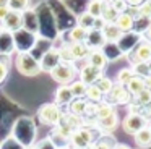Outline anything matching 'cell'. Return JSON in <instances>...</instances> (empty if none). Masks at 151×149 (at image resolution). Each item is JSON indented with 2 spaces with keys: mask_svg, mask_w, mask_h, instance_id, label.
<instances>
[{
  "mask_svg": "<svg viewBox=\"0 0 151 149\" xmlns=\"http://www.w3.org/2000/svg\"><path fill=\"white\" fill-rule=\"evenodd\" d=\"M117 16H119V13L115 11L114 8H112V5L111 3H107L106 2V5H104V10H102V15H101V19L104 23H115V19H117Z\"/></svg>",
  "mask_w": 151,
  "mask_h": 149,
  "instance_id": "obj_36",
  "label": "cell"
},
{
  "mask_svg": "<svg viewBox=\"0 0 151 149\" xmlns=\"http://www.w3.org/2000/svg\"><path fill=\"white\" fill-rule=\"evenodd\" d=\"M85 44L88 45L89 50H98V49H102L107 42H106L104 36H102L101 31H98V29H91V31H88V36H86V41Z\"/></svg>",
  "mask_w": 151,
  "mask_h": 149,
  "instance_id": "obj_15",
  "label": "cell"
},
{
  "mask_svg": "<svg viewBox=\"0 0 151 149\" xmlns=\"http://www.w3.org/2000/svg\"><path fill=\"white\" fill-rule=\"evenodd\" d=\"M8 8L12 11H26L31 8V0H8Z\"/></svg>",
  "mask_w": 151,
  "mask_h": 149,
  "instance_id": "obj_34",
  "label": "cell"
},
{
  "mask_svg": "<svg viewBox=\"0 0 151 149\" xmlns=\"http://www.w3.org/2000/svg\"><path fill=\"white\" fill-rule=\"evenodd\" d=\"M143 115H145V117H146V115H151V102L146 104V105L143 107Z\"/></svg>",
  "mask_w": 151,
  "mask_h": 149,
  "instance_id": "obj_49",
  "label": "cell"
},
{
  "mask_svg": "<svg viewBox=\"0 0 151 149\" xmlns=\"http://www.w3.org/2000/svg\"><path fill=\"white\" fill-rule=\"evenodd\" d=\"M2 32H4V28H2V24H0V34H2Z\"/></svg>",
  "mask_w": 151,
  "mask_h": 149,
  "instance_id": "obj_56",
  "label": "cell"
},
{
  "mask_svg": "<svg viewBox=\"0 0 151 149\" xmlns=\"http://www.w3.org/2000/svg\"><path fill=\"white\" fill-rule=\"evenodd\" d=\"M111 5H112V8H114L119 15H120V13H125V11H127V8H128V5H127L125 0H119V2H114V3H111Z\"/></svg>",
  "mask_w": 151,
  "mask_h": 149,
  "instance_id": "obj_45",
  "label": "cell"
},
{
  "mask_svg": "<svg viewBox=\"0 0 151 149\" xmlns=\"http://www.w3.org/2000/svg\"><path fill=\"white\" fill-rule=\"evenodd\" d=\"M10 73V62L7 57H0V84L5 83Z\"/></svg>",
  "mask_w": 151,
  "mask_h": 149,
  "instance_id": "obj_39",
  "label": "cell"
},
{
  "mask_svg": "<svg viewBox=\"0 0 151 149\" xmlns=\"http://www.w3.org/2000/svg\"><path fill=\"white\" fill-rule=\"evenodd\" d=\"M93 141H94V136L88 126H81V128L75 130L70 136V144L75 149H88L91 148Z\"/></svg>",
  "mask_w": 151,
  "mask_h": 149,
  "instance_id": "obj_7",
  "label": "cell"
},
{
  "mask_svg": "<svg viewBox=\"0 0 151 149\" xmlns=\"http://www.w3.org/2000/svg\"><path fill=\"white\" fill-rule=\"evenodd\" d=\"M114 148H115L114 141H111L109 138H102V139H99V141L96 143L94 146H93V149H114Z\"/></svg>",
  "mask_w": 151,
  "mask_h": 149,
  "instance_id": "obj_43",
  "label": "cell"
},
{
  "mask_svg": "<svg viewBox=\"0 0 151 149\" xmlns=\"http://www.w3.org/2000/svg\"><path fill=\"white\" fill-rule=\"evenodd\" d=\"M143 81H145V87L151 91V74H150V76H146V78H143Z\"/></svg>",
  "mask_w": 151,
  "mask_h": 149,
  "instance_id": "obj_50",
  "label": "cell"
},
{
  "mask_svg": "<svg viewBox=\"0 0 151 149\" xmlns=\"http://www.w3.org/2000/svg\"><path fill=\"white\" fill-rule=\"evenodd\" d=\"M12 138H15L23 148L31 146L36 138V125L31 117H20L13 122L12 126Z\"/></svg>",
  "mask_w": 151,
  "mask_h": 149,
  "instance_id": "obj_2",
  "label": "cell"
},
{
  "mask_svg": "<svg viewBox=\"0 0 151 149\" xmlns=\"http://www.w3.org/2000/svg\"><path fill=\"white\" fill-rule=\"evenodd\" d=\"M37 34H33V32L26 31L24 28L18 29L17 32H13V44H15V50L17 54H21V52H31L33 47L37 42Z\"/></svg>",
  "mask_w": 151,
  "mask_h": 149,
  "instance_id": "obj_6",
  "label": "cell"
},
{
  "mask_svg": "<svg viewBox=\"0 0 151 149\" xmlns=\"http://www.w3.org/2000/svg\"><path fill=\"white\" fill-rule=\"evenodd\" d=\"M57 149H70V148H67V146H65V148H57Z\"/></svg>",
  "mask_w": 151,
  "mask_h": 149,
  "instance_id": "obj_57",
  "label": "cell"
},
{
  "mask_svg": "<svg viewBox=\"0 0 151 149\" xmlns=\"http://www.w3.org/2000/svg\"><path fill=\"white\" fill-rule=\"evenodd\" d=\"M60 123H63L65 126H68L72 131L81 128L83 126V118L78 115H73V113H62V118H60Z\"/></svg>",
  "mask_w": 151,
  "mask_h": 149,
  "instance_id": "obj_22",
  "label": "cell"
},
{
  "mask_svg": "<svg viewBox=\"0 0 151 149\" xmlns=\"http://www.w3.org/2000/svg\"><path fill=\"white\" fill-rule=\"evenodd\" d=\"M115 26H117L119 29H120L124 34H127V32H132L135 28V19L132 18L130 15H127V13H120V15L117 16V19H115L114 23Z\"/></svg>",
  "mask_w": 151,
  "mask_h": 149,
  "instance_id": "obj_21",
  "label": "cell"
},
{
  "mask_svg": "<svg viewBox=\"0 0 151 149\" xmlns=\"http://www.w3.org/2000/svg\"><path fill=\"white\" fill-rule=\"evenodd\" d=\"M34 11L37 16V26H39V32L37 36L42 39H47L50 42H55L59 39V28H57L54 13L50 10V6L47 5V2H41L34 6Z\"/></svg>",
  "mask_w": 151,
  "mask_h": 149,
  "instance_id": "obj_1",
  "label": "cell"
},
{
  "mask_svg": "<svg viewBox=\"0 0 151 149\" xmlns=\"http://www.w3.org/2000/svg\"><path fill=\"white\" fill-rule=\"evenodd\" d=\"M148 2H150V3H151V0H148Z\"/></svg>",
  "mask_w": 151,
  "mask_h": 149,
  "instance_id": "obj_59",
  "label": "cell"
},
{
  "mask_svg": "<svg viewBox=\"0 0 151 149\" xmlns=\"http://www.w3.org/2000/svg\"><path fill=\"white\" fill-rule=\"evenodd\" d=\"M86 62H88V65H91V67L98 68V70H101V71H104L106 67H107V63H109V60H107V57H106V54L102 52V49L91 50L89 55L86 57Z\"/></svg>",
  "mask_w": 151,
  "mask_h": 149,
  "instance_id": "obj_14",
  "label": "cell"
},
{
  "mask_svg": "<svg viewBox=\"0 0 151 149\" xmlns=\"http://www.w3.org/2000/svg\"><path fill=\"white\" fill-rule=\"evenodd\" d=\"M86 87L88 86H86L83 81H80V80L73 81V83L70 84V89H72V94H73L75 99H83V97L86 96Z\"/></svg>",
  "mask_w": 151,
  "mask_h": 149,
  "instance_id": "obj_33",
  "label": "cell"
},
{
  "mask_svg": "<svg viewBox=\"0 0 151 149\" xmlns=\"http://www.w3.org/2000/svg\"><path fill=\"white\" fill-rule=\"evenodd\" d=\"M0 149H23V146H21L15 138L8 136V138L5 139V141L2 143V144H0Z\"/></svg>",
  "mask_w": 151,
  "mask_h": 149,
  "instance_id": "obj_42",
  "label": "cell"
},
{
  "mask_svg": "<svg viewBox=\"0 0 151 149\" xmlns=\"http://www.w3.org/2000/svg\"><path fill=\"white\" fill-rule=\"evenodd\" d=\"M145 41H148L151 44V24H148L146 29H145Z\"/></svg>",
  "mask_w": 151,
  "mask_h": 149,
  "instance_id": "obj_47",
  "label": "cell"
},
{
  "mask_svg": "<svg viewBox=\"0 0 151 149\" xmlns=\"http://www.w3.org/2000/svg\"><path fill=\"white\" fill-rule=\"evenodd\" d=\"M55 49H57V52H59L60 62H63V63H75V60H73V55H72V50H70L68 42L60 41V45H55Z\"/></svg>",
  "mask_w": 151,
  "mask_h": 149,
  "instance_id": "obj_25",
  "label": "cell"
},
{
  "mask_svg": "<svg viewBox=\"0 0 151 149\" xmlns=\"http://www.w3.org/2000/svg\"><path fill=\"white\" fill-rule=\"evenodd\" d=\"M36 149H57L55 146H54V143L50 141V138H44V139H41L39 143H36Z\"/></svg>",
  "mask_w": 151,
  "mask_h": 149,
  "instance_id": "obj_44",
  "label": "cell"
},
{
  "mask_svg": "<svg viewBox=\"0 0 151 149\" xmlns=\"http://www.w3.org/2000/svg\"><path fill=\"white\" fill-rule=\"evenodd\" d=\"M138 13H140V19H151V3L145 0L140 6H138Z\"/></svg>",
  "mask_w": 151,
  "mask_h": 149,
  "instance_id": "obj_41",
  "label": "cell"
},
{
  "mask_svg": "<svg viewBox=\"0 0 151 149\" xmlns=\"http://www.w3.org/2000/svg\"><path fill=\"white\" fill-rule=\"evenodd\" d=\"M76 26H80V28L86 29V31H91L93 26H94V18H93L89 13L83 11L81 15L76 16Z\"/></svg>",
  "mask_w": 151,
  "mask_h": 149,
  "instance_id": "obj_30",
  "label": "cell"
},
{
  "mask_svg": "<svg viewBox=\"0 0 151 149\" xmlns=\"http://www.w3.org/2000/svg\"><path fill=\"white\" fill-rule=\"evenodd\" d=\"M101 32H102V36H104V39H106L107 44H119V42L122 41V37H124V32H122L114 23L106 24Z\"/></svg>",
  "mask_w": 151,
  "mask_h": 149,
  "instance_id": "obj_16",
  "label": "cell"
},
{
  "mask_svg": "<svg viewBox=\"0 0 151 149\" xmlns=\"http://www.w3.org/2000/svg\"><path fill=\"white\" fill-rule=\"evenodd\" d=\"M17 54L13 44V34L12 32L4 31L0 34V57H10V55Z\"/></svg>",
  "mask_w": 151,
  "mask_h": 149,
  "instance_id": "obj_13",
  "label": "cell"
},
{
  "mask_svg": "<svg viewBox=\"0 0 151 149\" xmlns=\"http://www.w3.org/2000/svg\"><path fill=\"white\" fill-rule=\"evenodd\" d=\"M151 60V44L143 41L133 49V62H150Z\"/></svg>",
  "mask_w": 151,
  "mask_h": 149,
  "instance_id": "obj_17",
  "label": "cell"
},
{
  "mask_svg": "<svg viewBox=\"0 0 151 149\" xmlns=\"http://www.w3.org/2000/svg\"><path fill=\"white\" fill-rule=\"evenodd\" d=\"M115 113V109L111 102H99L96 105V120H102Z\"/></svg>",
  "mask_w": 151,
  "mask_h": 149,
  "instance_id": "obj_28",
  "label": "cell"
},
{
  "mask_svg": "<svg viewBox=\"0 0 151 149\" xmlns=\"http://www.w3.org/2000/svg\"><path fill=\"white\" fill-rule=\"evenodd\" d=\"M0 6H8V0H0Z\"/></svg>",
  "mask_w": 151,
  "mask_h": 149,
  "instance_id": "obj_52",
  "label": "cell"
},
{
  "mask_svg": "<svg viewBox=\"0 0 151 149\" xmlns=\"http://www.w3.org/2000/svg\"><path fill=\"white\" fill-rule=\"evenodd\" d=\"M68 45H70V50H72V55H73V60L75 62L85 60L89 55V52H91L85 42H68Z\"/></svg>",
  "mask_w": 151,
  "mask_h": 149,
  "instance_id": "obj_20",
  "label": "cell"
},
{
  "mask_svg": "<svg viewBox=\"0 0 151 149\" xmlns=\"http://www.w3.org/2000/svg\"><path fill=\"white\" fill-rule=\"evenodd\" d=\"M96 86H98V89L101 91L104 96H107V94L111 92V89H112V86H114V83H112L111 78H107V76H104V74H102V76L99 78L98 81H96Z\"/></svg>",
  "mask_w": 151,
  "mask_h": 149,
  "instance_id": "obj_37",
  "label": "cell"
},
{
  "mask_svg": "<svg viewBox=\"0 0 151 149\" xmlns=\"http://www.w3.org/2000/svg\"><path fill=\"white\" fill-rule=\"evenodd\" d=\"M102 97H104V94L98 89V86H96V84H91V86L86 87V99H88L89 102L99 104L102 100Z\"/></svg>",
  "mask_w": 151,
  "mask_h": 149,
  "instance_id": "obj_31",
  "label": "cell"
},
{
  "mask_svg": "<svg viewBox=\"0 0 151 149\" xmlns=\"http://www.w3.org/2000/svg\"><path fill=\"white\" fill-rule=\"evenodd\" d=\"M114 149H130V148H128V146H125V144H115Z\"/></svg>",
  "mask_w": 151,
  "mask_h": 149,
  "instance_id": "obj_51",
  "label": "cell"
},
{
  "mask_svg": "<svg viewBox=\"0 0 151 149\" xmlns=\"http://www.w3.org/2000/svg\"><path fill=\"white\" fill-rule=\"evenodd\" d=\"M15 67H17L18 73L23 74V76H28V78H34L41 73L39 62L29 52L17 54V57H15Z\"/></svg>",
  "mask_w": 151,
  "mask_h": 149,
  "instance_id": "obj_3",
  "label": "cell"
},
{
  "mask_svg": "<svg viewBox=\"0 0 151 149\" xmlns=\"http://www.w3.org/2000/svg\"><path fill=\"white\" fill-rule=\"evenodd\" d=\"M76 67L75 63H63L60 62L52 71H50V78H52L55 83H59L60 86H68L75 81V76H76Z\"/></svg>",
  "mask_w": 151,
  "mask_h": 149,
  "instance_id": "obj_5",
  "label": "cell"
},
{
  "mask_svg": "<svg viewBox=\"0 0 151 149\" xmlns=\"http://www.w3.org/2000/svg\"><path fill=\"white\" fill-rule=\"evenodd\" d=\"M132 71L135 73V76H140V78L150 76L148 63H145V62H133V63H132Z\"/></svg>",
  "mask_w": 151,
  "mask_h": 149,
  "instance_id": "obj_38",
  "label": "cell"
},
{
  "mask_svg": "<svg viewBox=\"0 0 151 149\" xmlns=\"http://www.w3.org/2000/svg\"><path fill=\"white\" fill-rule=\"evenodd\" d=\"M135 78V73L132 71V68H122L117 73V84H122V86L127 87V84L130 83Z\"/></svg>",
  "mask_w": 151,
  "mask_h": 149,
  "instance_id": "obj_35",
  "label": "cell"
},
{
  "mask_svg": "<svg viewBox=\"0 0 151 149\" xmlns=\"http://www.w3.org/2000/svg\"><path fill=\"white\" fill-rule=\"evenodd\" d=\"M102 76V71L98 70V68L91 67V65L85 63L81 68H80V81L86 84V86H91V84H96V81Z\"/></svg>",
  "mask_w": 151,
  "mask_h": 149,
  "instance_id": "obj_12",
  "label": "cell"
},
{
  "mask_svg": "<svg viewBox=\"0 0 151 149\" xmlns=\"http://www.w3.org/2000/svg\"><path fill=\"white\" fill-rule=\"evenodd\" d=\"M104 5H106V0H89L88 6H86V13H89L94 19H98L102 15Z\"/></svg>",
  "mask_w": 151,
  "mask_h": 149,
  "instance_id": "obj_24",
  "label": "cell"
},
{
  "mask_svg": "<svg viewBox=\"0 0 151 149\" xmlns=\"http://www.w3.org/2000/svg\"><path fill=\"white\" fill-rule=\"evenodd\" d=\"M86 36H88V31L75 24L73 28L68 29V41L65 42H85Z\"/></svg>",
  "mask_w": 151,
  "mask_h": 149,
  "instance_id": "obj_27",
  "label": "cell"
},
{
  "mask_svg": "<svg viewBox=\"0 0 151 149\" xmlns=\"http://www.w3.org/2000/svg\"><path fill=\"white\" fill-rule=\"evenodd\" d=\"M135 102H137L138 105H141V107H145L146 104H150L151 102V91L145 87L141 92H138L137 96H135Z\"/></svg>",
  "mask_w": 151,
  "mask_h": 149,
  "instance_id": "obj_40",
  "label": "cell"
},
{
  "mask_svg": "<svg viewBox=\"0 0 151 149\" xmlns=\"http://www.w3.org/2000/svg\"><path fill=\"white\" fill-rule=\"evenodd\" d=\"M133 138H135V143H137L138 146L148 148V146H151V130L148 128V126H145V128H141L138 133H135Z\"/></svg>",
  "mask_w": 151,
  "mask_h": 149,
  "instance_id": "obj_26",
  "label": "cell"
},
{
  "mask_svg": "<svg viewBox=\"0 0 151 149\" xmlns=\"http://www.w3.org/2000/svg\"><path fill=\"white\" fill-rule=\"evenodd\" d=\"M59 63H60V57H59V52H57L55 45H52V47L39 58L41 71H46V73H50Z\"/></svg>",
  "mask_w": 151,
  "mask_h": 149,
  "instance_id": "obj_9",
  "label": "cell"
},
{
  "mask_svg": "<svg viewBox=\"0 0 151 149\" xmlns=\"http://www.w3.org/2000/svg\"><path fill=\"white\" fill-rule=\"evenodd\" d=\"M8 13H10V8H8V6H0V24H2V21L8 16Z\"/></svg>",
  "mask_w": 151,
  "mask_h": 149,
  "instance_id": "obj_46",
  "label": "cell"
},
{
  "mask_svg": "<svg viewBox=\"0 0 151 149\" xmlns=\"http://www.w3.org/2000/svg\"><path fill=\"white\" fill-rule=\"evenodd\" d=\"M148 128H150V130H151V125H150V126H148Z\"/></svg>",
  "mask_w": 151,
  "mask_h": 149,
  "instance_id": "obj_58",
  "label": "cell"
},
{
  "mask_svg": "<svg viewBox=\"0 0 151 149\" xmlns=\"http://www.w3.org/2000/svg\"><path fill=\"white\" fill-rule=\"evenodd\" d=\"M2 28H4V31L7 32H17L18 29L23 28V13L20 11H12L8 13V16L2 21Z\"/></svg>",
  "mask_w": 151,
  "mask_h": 149,
  "instance_id": "obj_11",
  "label": "cell"
},
{
  "mask_svg": "<svg viewBox=\"0 0 151 149\" xmlns=\"http://www.w3.org/2000/svg\"><path fill=\"white\" fill-rule=\"evenodd\" d=\"M23 28L26 31L33 32V34H37L39 32V26H37V16H36V11L34 8L31 6L29 10L23 11Z\"/></svg>",
  "mask_w": 151,
  "mask_h": 149,
  "instance_id": "obj_18",
  "label": "cell"
},
{
  "mask_svg": "<svg viewBox=\"0 0 151 149\" xmlns=\"http://www.w3.org/2000/svg\"><path fill=\"white\" fill-rule=\"evenodd\" d=\"M117 125H119V117H117V112L112 113L111 117H107V118L98 120V126L102 130V131H106V133L114 131V130L117 128Z\"/></svg>",
  "mask_w": 151,
  "mask_h": 149,
  "instance_id": "obj_23",
  "label": "cell"
},
{
  "mask_svg": "<svg viewBox=\"0 0 151 149\" xmlns=\"http://www.w3.org/2000/svg\"><path fill=\"white\" fill-rule=\"evenodd\" d=\"M125 2H127L128 6H140L145 0H125Z\"/></svg>",
  "mask_w": 151,
  "mask_h": 149,
  "instance_id": "obj_48",
  "label": "cell"
},
{
  "mask_svg": "<svg viewBox=\"0 0 151 149\" xmlns=\"http://www.w3.org/2000/svg\"><path fill=\"white\" fill-rule=\"evenodd\" d=\"M75 99L72 94V89H70V84L68 86H59L55 91V97H54V104H57L59 107L62 105H68L72 100Z\"/></svg>",
  "mask_w": 151,
  "mask_h": 149,
  "instance_id": "obj_19",
  "label": "cell"
},
{
  "mask_svg": "<svg viewBox=\"0 0 151 149\" xmlns=\"http://www.w3.org/2000/svg\"><path fill=\"white\" fill-rule=\"evenodd\" d=\"M62 110L57 104L49 102V104H42V105L37 109V120H39L42 125L47 126H57L60 123V118H62Z\"/></svg>",
  "mask_w": 151,
  "mask_h": 149,
  "instance_id": "obj_4",
  "label": "cell"
},
{
  "mask_svg": "<svg viewBox=\"0 0 151 149\" xmlns=\"http://www.w3.org/2000/svg\"><path fill=\"white\" fill-rule=\"evenodd\" d=\"M23 149H36V146L31 144V146H26V148H23Z\"/></svg>",
  "mask_w": 151,
  "mask_h": 149,
  "instance_id": "obj_53",
  "label": "cell"
},
{
  "mask_svg": "<svg viewBox=\"0 0 151 149\" xmlns=\"http://www.w3.org/2000/svg\"><path fill=\"white\" fill-rule=\"evenodd\" d=\"M109 100H111L112 104H130V99H132V94L127 91V87L122 86V84H117L114 83V86H112L111 92L107 94Z\"/></svg>",
  "mask_w": 151,
  "mask_h": 149,
  "instance_id": "obj_10",
  "label": "cell"
},
{
  "mask_svg": "<svg viewBox=\"0 0 151 149\" xmlns=\"http://www.w3.org/2000/svg\"><path fill=\"white\" fill-rule=\"evenodd\" d=\"M86 107H88V102L85 99H73L68 104V112L73 113V115L83 117L86 113Z\"/></svg>",
  "mask_w": 151,
  "mask_h": 149,
  "instance_id": "obj_29",
  "label": "cell"
},
{
  "mask_svg": "<svg viewBox=\"0 0 151 149\" xmlns=\"http://www.w3.org/2000/svg\"><path fill=\"white\" fill-rule=\"evenodd\" d=\"M143 89H145V81H143V78H140V76H135L133 80L127 84V91L132 96H137V94L141 92Z\"/></svg>",
  "mask_w": 151,
  "mask_h": 149,
  "instance_id": "obj_32",
  "label": "cell"
},
{
  "mask_svg": "<svg viewBox=\"0 0 151 149\" xmlns=\"http://www.w3.org/2000/svg\"><path fill=\"white\" fill-rule=\"evenodd\" d=\"M146 126V117L143 113H128L125 117L124 123H122V128L127 135H132L133 136L135 133H138L141 128Z\"/></svg>",
  "mask_w": 151,
  "mask_h": 149,
  "instance_id": "obj_8",
  "label": "cell"
},
{
  "mask_svg": "<svg viewBox=\"0 0 151 149\" xmlns=\"http://www.w3.org/2000/svg\"><path fill=\"white\" fill-rule=\"evenodd\" d=\"M146 63H148V70H150V74H151V60L146 62Z\"/></svg>",
  "mask_w": 151,
  "mask_h": 149,
  "instance_id": "obj_54",
  "label": "cell"
},
{
  "mask_svg": "<svg viewBox=\"0 0 151 149\" xmlns=\"http://www.w3.org/2000/svg\"><path fill=\"white\" fill-rule=\"evenodd\" d=\"M107 3H114V2H119V0H106Z\"/></svg>",
  "mask_w": 151,
  "mask_h": 149,
  "instance_id": "obj_55",
  "label": "cell"
}]
</instances>
